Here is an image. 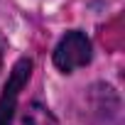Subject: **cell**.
Segmentation results:
<instances>
[{"label": "cell", "instance_id": "1", "mask_svg": "<svg viewBox=\"0 0 125 125\" xmlns=\"http://www.w3.org/2000/svg\"><path fill=\"white\" fill-rule=\"evenodd\" d=\"M91 61V42L83 32L74 30V32H66L61 37V42L56 44L54 49V64L56 69H61L64 74L79 69V66H86Z\"/></svg>", "mask_w": 125, "mask_h": 125}, {"label": "cell", "instance_id": "2", "mask_svg": "<svg viewBox=\"0 0 125 125\" xmlns=\"http://www.w3.org/2000/svg\"><path fill=\"white\" fill-rule=\"evenodd\" d=\"M32 76V61L30 59H20L12 66L8 83L0 93V125H12V115H15V105L20 98V91L25 88V83Z\"/></svg>", "mask_w": 125, "mask_h": 125}, {"label": "cell", "instance_id": "3", "mask_svg": "<svg viewBox=\"0 0 125 125\" xmlns=\"http://www.w3.org/2000/svg\"><path fill=\"white\" fill-rule=\"evenodd\" d=\"M22 123H25V125H56V118L52 115V110H49L47 105H42V103L34 101V103L25 110Z\"/></svg>", "mask_w": 125, "mask_h": 125}, {"label": "cell", "instance_id": "4", "mask_svg": "<svg viewBox=\"0 0 125 125\" xmlns=\"http://www.w3.org/2000/svg\"><path fill=\"white\" fill-rule=\"evenodd\" d=\"M3 52H5V42L0 39V66H3Z\"/></svg>", "mask_w": 125, "mask_h": 125}]
</instances>
